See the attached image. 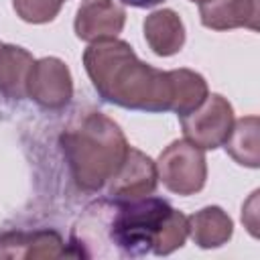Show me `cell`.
Wrapping results in <instances>:
<instances>
[{
	"instance_id": "6",
	"label": "cell",
	"mask_w": 260,
	"mask_h": 260,
	"mask_svg": "<svg viewBox=\"0 0 260 260\" xmlns=\"http://www.w3.org/2000/svg\"><path fill=\"white\" fill-rule=\"evenodd\" d=\"M26 95L45 110H61L73 98L69 67L57 57L35 59L26 81Z\"/></svg>"
},
{
	"instance_id": "3",
	"label": "cell",
	"mask_w": 260,
	"mask_h": 260,
	"mask_svg": "<svg viewBox=\"0 0 260 260\" xmlns=\"http://www.w3.org/2000/svg\"><path fill=\"white\" fill-rule=\"evenodd\" d=\"M114 217L110 221V240L126 256H144L152 252L171 211L165 199L140 197L132 201L114 199Z\"/></svg>"
},
{
	"instance_id": "17",
	"label": "cell",
	"mask_w": 260,
	"mask_h": 260,
	"mask_svg": "<svg viewBox=\"0 0 260 260\" xmlns=\"http://www.w3.org/2000/svg\"><path fill=\"white\" fill-rule=\"evenodd\" d=\"M63 6V0H12L14 12L30 24L51 22Z\"/></svg>"
},
{
	"instance_id": "18",
	"label": "cell",
	"mask_w": 260,
	"mask_h": 260,
	"mask_svg": "<svg viewBox=\"0 0 260 260\" xmlns=\"http://www.w3.org/2000/svg\"><path fill=\"white\" fill-rule=\"evenodd\" d=\"M122 4H128V6H134V8H152L156 4H160L162 0H120Z\"/></svg>"
},
{
	"instance_id": "9",
	"label": "cell",
	"mask_w": 260,
	"mask_h": 260,
	"mask_svg": "<svg viewBox=\"0 0 260 260\" xmlns=\"http://www.w3.org/2000/svg\"><path fill=\"white\" fill-rule=\"evenodd\" d=\"M65 242L55 230L6 232L0 236V258H61Z\"/></svg>"
},
{
	"instance_id": "7",
	"label": "cell",
	"mask_w": 260,
	"mask_h": 260,
	"mask_svg": "<svg viewBox=\"0 0 260 260\" xmlns=\"http://www.w3.org/2000/svg\"><path fill=\"white\" fill-rule=\"evenodd\" d=\"M156 183V162L138 148L128 146L124 160L108 181V195L116 201H132L152 195Z\"/></svg>"
},
{
	"instance_id": "5",
	"label": "cell",
	"mask_w": 260,
	"mask_h": 260,
	"mask_svg": "<svg viewBox=\"0 0 260 260\" xmlns=\"http://www.w3.org/2000/svg\"><path fill=\"white\" fill-rule=\"evenodd\" d=\"M234 122V108L219 93H209L197 110L181 116V128L185 138L203 150H213L221 146Z\"/></svg>"
},
{
	"instance_id": "16",
	"label": "cell",
	"mask_w": 260,
	"mask_h": 260,
	"mask_svg": "<svg viewBox=\"0 0 260 260\" xmlns=\"http://www.w3.org/2000/svg\"><path fill=\"white\" fill-rule=\"evenodd\" d=\"M187 236H189L187 217L181 211L173 209L169 219H167V223H165V228H162V232H160V236H158V240H156V244H154V248H152V252L156 256H169L171 252L183 248Z\"/></svg>"
},
{
	"instance_id": "4",
	"label": "cell",
	"mask_w": 260,
	"mask_h": 260,
	"mask_svg": "<svg viewBox=\"0 0 260 260\" xmlns=\"http://www.w3.org/2000/svg\"><path fill=\"white\" fill-rule=\"evenodd\" d=\"M162 185L177 195H195L205 187L207 160L203 148L185 140H173L156 160Z\"/></svg>"
},
{
	"instance_id": "11",
	"label": "cell",
	"mask_w": 260,
	"mask_h": 260,
	"mask_svg": "<svg viewBox=\"0 0 260 260\" xmlns=\"http://www.w3.org/2000/svg\"><path fill=\"white\" fill-rule=\"evenodd\" d=\"M142 30L146 45L158 57H171L185 45V24L171 8L150 12L142 22Z\"/></svg>"
},
{
	"instance_id": "15",
	"label": "cell",
	"mask_w": 260,
	"mask_h": 260,
	"mask_svg": "<svg viewBox=\"0 0 260 260\" xmlns=\"http://www.w3.org/2000/svg\"><path fill=\"white\" fill-rule=\"evenodd\" d=\"M169 73H171V81H173L171 112H175L179 118L197 110L209 95L207 81L203 79L201 73L191 71V69H173Z\"/></svg>"
},
{
	"instance_id": "20",
	"label": "cell",
	"mask_w": 260,
	"mask_h": 260,
	"mask_svg": "<svg viewBox=\"0 0 260 260\" xmlns=\"http://www.w3.org/2000/svg\"><path fill=\"white\" fill-rule=\"evenodd\" d=\"M0 47H2V43H0Z\"/></svg>"
},
{
	"instance_id": "8",
	"label": "cell",
	"mask_w": 260,
	"mask_h": 260,
	"mask_svg": "<svg viewBox=\"0 0 260 260\" xmlns=\"http://www.w3.org/2000/svg\"><path fill=\"white\" fill-rule=\"evenodd\" d=\"M126 22V12L114 0H81L75 14V35L85 43L116 39Z\"/></svg>"
},
{
	"instance_id": "13",
	"label": "cell",
	"mask_w": 260,
	"mask_h": 260,
	"mask_svg": "<svg viewBox=\"0 0 260 260\" xmlns=\"http://www.w3.org/2000/svg\"><path fill=\"white\" fill-rule=\"evenodd\" d=\"M35 59L18 45L0 47V93L8 100L26 98V81Z\"/></svg>"
},
{
	"instance_id": "12",
	"label": "cell",
	"mask_w": 260,
	"mask_h": 260,
	"mask_svg": "<svg viewBox=\"0 0 260 260\" xmlns=\"http://www.w3.org/2000/svg\"><path fill=\"white\" fill-rule=\"evenodd\" d=\"M187 232L199 248L211 250L230 242L234 234V221L221 207L209 205L187 217Z\"/></svg>"
},
{
	"instance_id": "10",
	"label": "cell",
	"mask_w": 260,
	"mask_h": 260,
	"mask_svg": "<svg viewBox=\"0 0 260 260\" xmlns=\"http://www.w3.org/2000/svg\"><path fill=\"white\" fill-rule=\"evenodd\" d=\"M258 0H207L199 4L201 24L211 30L258 28Z\"/></svg>"
},
{
	"instance_id": "19",
	"label": "cell",
	"mask_w": 260,
	"mask_h": 260,
	"mask_svg": "<svg viewBox=\"0 0 260 260\" xmlns=\"http://www.w3.org/2000/svg\"><path fill=\"white\" fill-rule=\"evenodd\" d=\"M191 2H197V4H203V2H207V0H191Z\"/></svg>"
},
{
	"instance_id": "14",
	"label": "cell",
	"mask_w": 260,
	"mask_h": 260,
	"mask_svg": "<svg viewBox=\"0 0 260 260\" xmlns=\"http://www.w3.org/2000/svg\"><path fill=\"white\" fill-rule=\"evenodd\" d=\"M225 152L242 167L258 169V116H246L234 122L225 142L221 144Z\"/></svg>"
},
{
	"instance_id": "2",
	"label": "cell",
	"mask_w": 260,
	"mask_h": 260,
	"mask_svg": "<svg viewBox=\"0 0 260 260\" xmlns=\"http://www.w3.org/2000/svg\"><path fill=\"white\" fill-rule=\"evenodd\" d=\"M128 146L122 128L102 112L79 116L61 134V150L83 191L102 189L124 160Z\"/></svg>"
},
{
	"instance_id": "1",
	"label": "cell",
	"mask_w": 260,
	"mask_h": 260,
	"mask_svg": "<svg viewBox=\"0 0 260 260\" xmlns=\"http://www.w3.org/2000/svg\"><path fill=\"white\" fill-rule=\"evenodd\" d=\"M83 67L95 91L114 106L152 114L171 110V73L140 61L126 41L91 43L83 51Z\"/></svg>"
}]
</instances>
